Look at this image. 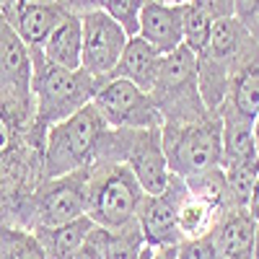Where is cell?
Instances as JSON below:
<instances>
[{
	"instance_id": "6da1fadb",
	"label": "cell",
	"mask_w": 259,
	"mask_h": 259,
	"mask_svg": "<svg viewBox=\"0 0 259 259\" xmlns=\"http://www.w3.org/2000/svg\"><path fill=\"white\" fill-rule=\"evenodd\" d=\"M101 78L89 70H68L50 62L41 50H31V101H34V133L45 140V133L91 104L101 89Z\"/></svg>"
},
{
	"instance_id": "7a4b0ae2",
	"label": "cell",
	"mask_w": 259,
	"mask_h": 259,
	"mask_svg": "<svg viewBox=\"0 0 259 259\" xmlns=\"http://www.w3.org/2000/svg\"><path fill=\"white\" fill-rule=\"evenodd\" d=\"M256 57L259 36L249 34L233 16L215 21L207 47L197 55V85L202 104L210 112H221L228 99L231 80Z\"/></svg>"
},
{
	"instance_id": "3957f363",
	"label": "cell",
	"mask_w": 259,
	"mask_h": 259,
	"mask_svg": "<svg viewBox=\"0 0 259 259\" xmlns=\"http://www.w3.org/2000/svg\"><path fill=\"white\" fill-rule=\"evenodd\" d=\"M109 130L112 127L104 122L94 104H85L73 117L52 124L41 143V179H55L80 168H91L104 153Z\"/></svg>"
},
{
	"instance_id": "277c9868",
	"label": "cell",
	"mask_w": 259,
	"mask_h": 259,
	"mask_svg": "<svg viewBox=\"0 0 259 259\" xmlns=\"http://www.w3.org/2000/svg\"><path fill=\"white\" fill-rule=\"evenodd\" d=\"M145 197L135 174L122 161H96L85 184V215L104 228H122L138 218Z\"/></svg>"
},
{
	"instance_id": "5b68a950",
	"label": "cell",
	"mask_w": 259,
	"mask_h": 259,
	"mask_svg": "<svg viewBox=\"0 0 259 259\" xmlns=\"http://www.w3.org/2000/svg\"><path fill=\"white\" fill-rule=\"evenodd\" d=\"M150 99L161 112L163 124L197 122L210 117L212 112L202 104L197 85V55L184 45L163 55L156 83L150 89Z\"/></svg>"
},
{
	"instance_id": "8992f818",
	"label": "cell",
	"mask_w": 259,
	"mask_h": 259,
	"mask_svg": "<svg viewBox=\"0 0 259 259\" xmlns=\"http://www.w3.org/2000/svg\"><path fill=\"white\" fill-rule=\"evenodd\" d=\"M161 135H163L168 171L174 177L189 179L207 168L221 166V156H223L221 112H212L210 117L197 122L163 124Z\"/></svg>"
},
{
	"instance_id": "52a82bcc",
	"label": "cell",
	"mask_w": 259,
	"mask_h": 259,
	"mask_svg": "<svg viewBox=\"0 0 259 259\" xmlns=\"http://www.w3.org/2000/svg\"><path fill=\"white\" fill-rule=\"evenodd\" d=\"M99 161H122L135 174L145 194H161L171 179L161 127L150 130H109Z\"/></svg>"
},
{
	"instance_id": "ba28073f",
	"label": "cell",
	"mask_w": 259,
	"mask_h": 259,
	"mask_svg": "<svg viewBox=\"0 0 259 259\" xmlns=\"http://www.w3.org/2000/svg\"><path fill=\"white\" fill-rule=\"evenodd\" d=\"M91 168H80L73 174L41 179L29 197V231L62 226L85 215V184Z\"/></svg>"
},
{
	"instance_id": "9c48e42d",
	"label": "cell",
	"mask_w": 259,
	"mask_h": 259,
	"mask_svg": "<svg viewBox=\"0 0 259 259\" xmlns=\"http://www.w3.org/2000/svg\"><path fill=\"white\" fill-rule=\"evenodd\" d=\"M0 101L24 122L34 124L31 50L6 16H0Z\"/></svg>"
},
{
	"instance_id": "30bf717a",
	"label": "cell",
	"mask_w": 259,
	"mask_h": 259,
	"mask_svg": "<svg viewBox=\"0 0 259 259\" xmlns=\"http://www.w3.org/2000/svg\"><path fill=\"white\" fill-rule=\"evenodd\" d=\"M104 122L112 130H150L163 127L161 112L156 109L148 91L138 89L135 83L124 78H109L101 83L91 101Z\"/></svg>"
},
{
	"instance_id": "8fae6325",
	"label": "cell",
	"mask_w": 259,
	"mask_h": 259,
	"mask_svg": "<svg viewBox=\"0 0 259 259\" xmlns=\"http://www.w3.org/2000/svg\"><path fill=\"white\" fill-rule=\"evenodd\" d=\"M83 24V70L106 80L127 47V34L106 11H91L80 16Z\"/></svg>"
},
{
	"instance_id": "7c38bea8",
	"label": "cell",
	"mask_w": 259,
	"mask_h": 259,
	"mask_svg": "<svg viewBox=\"0 0 259 259\" xmlns=\"http://www.w3.org/2000/svg\"><path fill=\"white\" fill-rule=\"evenodd\" d=\"M184 189H187V182L182 177L171 174L161 194H145L143 197L135 221L143 231V239L148 246H153V249L177 246L184 239L179 231V221H177V207H179Z\"/></svg>"
},
{
	"instance_id": "4fadbf2b",
	"label": "cell",
	"mask_w": 259,
	"mask_h": 259,
	"mask_svg": "<svg viewBox=\"0 0 259 259\" xmlns=\"http://www.w3.org/2000/svg\"><path fill=\"white\" fill-rule=\"evenodd\" d=\"M70 11L60 0H29V3H16L6 13L8 24L16 29V34L26 41L29 50H41L50 34L60 26V21Z\"/></svg>"
},
{
	"instance_id": "5bb4252c",
	"label": "cell",
	"mask_w": 259,
	"mask_h": 259,
	"mask_svg": "<svg viewBox=\"0 0 259 259\" xmlns=\"http://www.w3.org/2000/svg\"><path fill=\"white\" fill-rule=\"evenodd\" d=\"M182 6H166V3H158V0H145L143 13H140L138 36H143L161 55H168L177 47H182L184 45V39H182Z\"/></svg>"
},
{
	"instance_id": "9a60e30c",
	"label": "cell",
	"mask_w": 259,
	"mask_h": 259,
	"mask_svg": "<svg viewBox=\"0 0 259 259\" xmlns=\"http://www.w3.org/2000/svg\"><path fill=\"white\" fill-rule=\"evenodd\" d=\"M254 233H256V218L246 207L233 205L231 210H226L218 226L212 228V239L218 244L223 259H251Z\"/></svg>"
},
{
	"instance_id": "2e32d148",
	"label": "cell",
	"mask_w": 259,
	"mask_h": 259,
	"mask_svg": "<svg viewBox=\"0 0 259 259\" xmlns=\"http://www.w3.org/2000/svg\"><path fill=\"white\" fill-rule=\"evenodd\" d=\"M161 57L163 55L156 47H150L143 36H130L112 78H124L130 83H135L138 89L150 94V89L156 83V75H158V68H161Z\"/></svg>"
},
{
	"instance_id": "e0dca14e",
	"label": "cell",
	"mask_w": 259,
	"mask_h": 259,
	"mask_svg": "<svg viewBox=\"0 0 259 259\" xmlns=\"http://www.w3.org/2000/svg\"><path fill=\"white\" fill-rule=\"evenodd\" d=\"M89 239L101 249L104 259H153V254H156L153 246L145 244L138 221L127 223L122 228L94 226Z\"/></svg>"
},
{
	"instance_id": "ac0fdd59",
	"label": "cell",
	"mask_w": 259,
	"mask_h": 259,
	"mask_svg": "<svg viewBox=\"0 0 259 259\" xmlns=\"http://www.w3.org/2000/svg\"><path fill=\"white\" fill-rule=\"evenodd\" d=\"M41 55L50 62L60 65V68H68V70L83 68V24H80V16H75V13L65 16L60 21V26L45 41Z\"/></svg>"
},
{
	"instance_id": "d6986e66",
	"label": "cell",
	"mask_w": 259,
	"mask_h": 259,
	"mask_svg": "<svg viewBox=\"0 0 259 259\" xmlns=\"http://www.w3.org/2000/svg\"><path fill=\"white\" fill-rule=\"evenodd\" d=\"M226 210H231V207H223V205L212 202V200L202 197V194L192 192L187 187L182 200H179V207H177V221H179L182 236L184 239H194V236L212 233V228L218 226V221L226 215Z\"/></svg>"
},
{
	"instance_id": "ffe728a7",
	"label": "cell",
	"mask_w": 259,
	"mask_h": 259,
	"mask_svg": "<svg viewBox=\"0 0 259 259\" xmlns=\"http://www.w3.org/2000/svg\"><path fill=\"white\" fill-rule=\"evenodd\" d=\"M96 223L89 215H80L75 221H68L62 226H50V228H34L36 241L45 249L47 259H73V254L85 244L89 233Z\"/></svg>"
},
{
	"instance_id": "44dd1931",
	"label": "cell",
	"mask_w": 259,
	"mask_h": 259,
	"mask_svg": "<svg viewBox=\"0 0 259 259\" xmlns=\"http://www.w3.org/2000/svg\"><path fill=\"white\" fill-rule=\"evenodd\" d=\"M221 124H223V156L221 166H228L239 158H246L251 153H259L254 143V119L244 117L241 112L221 106Z\"/></svg>"
},
{
	"instance_id": "7402d4cb",
	"label": "cell",
	"mask_w": 259,
	"mask_h": 259,
	"mask_svg": "<svg viewBox=\"0 0 259 259\" xmlns=\"http://www.w3.org/2000/svg\"><path fill=\"white\" fill-rule=\"evenodd\" d=\"M226 106L241 112L249 119H256L259 114V57L236 73V78L231 80V89H228Z\"/></svg>"
},
{
	"instance_id": "603a6c76",
	"label": "cell",
	"mask_w": 259,
	"mask_h": 259,
	"mask_svg": "<svg viewBox=\"0 0 259 259\" xmlns=\"http://www.w3.org/2000/svg\"><path fill=\"white\" fill-rule=\"evenodd\" d=\"M223 171H226V182H228L233 205L246 207V202L251 197V189L256 184V177H259V153L233 161V163L223 166Z\"/></svg>"
},
{
	"instance_id": "cb8c5ba5",
	"label": "cell",
	"mask_w": 259,
	"mask_h": 259,
	"mask_svg": "<svg viewBox=\"0 0 259 259\" xmlns=\"http://www.w3.org/2000/svg\"><path fill=\"white\" fill-rule=\"evenodd\" d=\"M0 259H47L34 231L18 226H0Z\"/></svg>"
},
{
	"instance_id": "d4e9b609",
	"label": "cell",
	"mask_w": 259,
	"mask_h": 259,
	"mask_svg": "<svg viewBox=\"0 0 259 259\" xmlns=\"http://www.w3.org/2000/svg\"><path fill=\"white\" fill-rule=\"evenodd\" d=\"M212 24L215 21L205 11H200L194 3H184L182 6V39H184V47L192 50L194 55H200L210 41Z\"/></svg>"
},
{
	"instance_id": "484cf974",
	"label": "cell",
	"mask_w": 259,
	"mask_h": 259,
	"mask_svg": "<svg viewBox=\"0 0 259 259\" xmlns=\"http://www.w3.org/2000/svg\"><path fill=\"white\" fill-rule=\"evenodd\" d=\"M145 0H104V8L117 24L124 29L127 36H138L140 31V13Z\"/></svg>"
},
{
	"instance_id": "4316f807",
	"label": "cell",
	"mask_w": 259,
	"mask_h": 259,
	"mask_svg": "<svg viewBox=\"0 0 259 259\" xmlns=\"http://www.w3.org/2000/svg\"><path fill=\"white\" fill-rule=\"evenodd\" d=\"M174 259H223L218 251L212 233L194 236V239H182L177 244V256Z\"/></svg>"
},
{
	"instance_id": "83f0119b",
	"label": "cell",
	"mask_w": 259,
	"mask_h": 259,
	"mask_svg": "<svg viewBox=\"0 0 259 259\" xmlns=\"http://www.w3.org/2000/svg\"><path fill=\"white\" fill-rule=\"evenodd\" d=\"M233 18L239 21L249 34L259 36V0H236Z\"/></svg>"
},
{
	"instance_id": "f1b7e54d",
	"label": "cell",
	"mask_w": 259,
	"mask_h": 259,
	"mask_svg": "<svg viewBox=\"0 0 259 259\" xmlns=\"http://www.w3.org/2000/svg\"><path fill=\"white\" fill-rule=\"evenodd\" d=\"M189 3H194L200 11H205L212 21L231 18L236 11V0H189Z\"/></svg>"
},
{
	"instance_id": "f546056e",
	"label": "cell",
	"mask_w": 259,
	"mask_h": 259,
	"mask_svg": "<svg viewBox=\"0 0 259 259\" xmlns=\"http://www.w3.org/2000/svg\"><path fill=\"white\" fill-rule=\"evenodd\" d=\"M60 3L70 13H75V16H85L91 11H101L104 8V0H60Z\"/></svg>"
},
{
	"instance_id": "4dcf8cb0",
	"label": "cell",
	"mask_w": 259,
	"mask_h": 259,
	"mask_svg": "<svg viewBox=\"0 0 259 259\" xmlns=\"http://www.w3.org/2000/svg\"><path fill=\"white\" fill-rule=\"evenodd\" d=\"M73 259H104V254H101V249L91 239H85V244L73 254Z\"/></svg>"
},
{
	"instance_id": "1f68e13d",
	"label": "cell",
	"mask_w": 259,
	"mask_h": 259,
	"mask_svg": "<svg viewBox=\"0 0 259 259\" xmlns=\"http://www.w3.org/2000/svg\"><path fill=\"white\" fill-rule=\"evenodd\" d=\"M246 210L259 221V177H256V184H254V189H251V197H249V202H246Z\"/></svg>"
},
{
	"instance_id": "d6a6232c",
	"label": "cell",
	"mask_w": 259,
	"mask_h": 259,
	"mask_svg": "<svg viewBox=\"0 0 259 259\" xmlns=\"http://www.w3.org/2000/svg\"><path fill=\"white\" fill-rule=\"evenodd\" d=\"M177 256V246H163V249H156L153 259H174Z\"/></svg>"
},
{
	"instance_id": "836d02e7",
	"label": "cell",
	"mask_w": 259,
	"mask_h": 259,
	"mask_svg": "<svg viewBox=\"0 0 259 259\" xmlns=\"http://www.w3.org/2000/svg\"><path fill=\"white\" fill-rule=\"evenodd\" d=\"M251 259H259V221H256V233H254V254Z\"/></svg>"
},
{
	"instance_id": "e575fe53",
	"label": "cell",
	"mask_w": 259,
	"mask_h": 259,
	"mask_svg": "<svg viewBox=\"0 0 259 259\" xmlns=\"http://www.w3.org/2000/svg\"><path fill=\"white\" fill-rule=\"evenodd\" d=\"M254 143H256V150H259V114L254 119Z\"/></svg>"
},
{
	"instance_id": "d590c367",
	"label": "cell",
	"mask_w": 259,
	"mask_h": 259,
	"mask_svg": "<svg viewBox=\"0 0 259 259\" xmlns=\"http://www.w3.org/2000/svg\"><path fill=\"white\" fill-rule=\"evenodd\" d=\"M158 3H166V6H182V3H189V0H158Z\"/></svg>"
}]
</instances>
